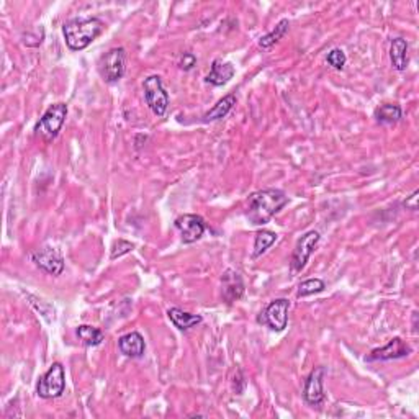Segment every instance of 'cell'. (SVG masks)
I'll return each instance as SVG.
<instances>
[{"mask_svg":"<svg viewBox=\"0 0 419 419\" xmlns=\"http://www.w3.org/2000/svg\"><path fill=\"white\" fill-rule=\"evenodd\" d=\"M288 203V196L280 188H264L254 192L247 200L246 218L255 226H262Z\"/></svg>","mask_w":419,"mask_h":419,"instance_id":"6da1fadb","label":"cell"},{"mask_svg":"<svg viewBox=\"0 0 419 419\" xmlns=\"http://www.w3.org/2000/svg\"><path fill=\"white\" fill-rule=\"evenodd\" d=\"M105 25L100 18H73L64 23L62 35L71 51H82L102 35Z\"/></svg>","mask_w":419,"mask_h":419,"instance_id":"7a4b0ae2","label":"cell"},{"mask_svg":"<svg viewBox=\"0 0 419 419\" xmlns=\"http://www.w3.org/2000/svg\"><path fill=\"white\" fill-rule=\"evenodd\" d=\"M66 116H68V105L66 103H53L51 107L48 108L43 113L40 121L35 125V135L40 136L41 140H45L46 142L53 141L54 138H58L60 135L62 125H64Z\"/></svg>","mask_w":419,"mask_h":419,"instance_id":"3957f363","label":"cell"},{"mask_svg":"<svg viewBox=\"0 0 419 419\" xmlns=\"http://www.w3.org/2000/svg\"><path fill=\"white\" fill-rule=\"evenodd\" d=\"M97 71L105 82L115 84L123 79L127 73V53L123 48H112L100 56Z\"/></svg>","mask_w":419,"mask_h":419,"instance_id":"277c9868","label":"cell"},{"mask_svg":"<svg viewBox=\"0 0 419 419\" xmlns=\"http://www.w3.org/2000/svg\"><path fill=\"white\" fill-rule=\"evenodd\" d=\"M66 388V374L64 367L60 362H54L48 372L38 380L36 393L38 396L43 400H51V398H58L64 393Z\"/></svg>","mask_w":419,"mask_h":419,"instance_id":"5b68a950","label":"cell"},{"mask_svg":"<svg viewBox=\"0 0 419 419\" xmlns=\"http://www.w3.org/2000/svg\"><path fill=\"white\" fill-rule=\"evenodd\" d=\"M142 90H144V100L148 103L149 110L156 116H164L169 107V95L164 89V84L159 75H149L142 82Z\"/></svg>","mask_w":419,"mask_h":419,"instance_id":"8992f818","label":"cell"},{"mask_svg":"<svg viewBox=\"0 0 419 419\" xmlns=\"http://www.w3.org/2000/svg\"><path fill=\"white\" fill-rule=\"evenodd\" d=\"M288 309H290V301L287 299H277L270 301L266 309L261 313V316L257 318V322L266 325L267 328L280 333V331L287 328Z\"/></svg>","mask_w":419,"mask_h":419,"instance_id":"52a82bcc","label":"cell"},{"mask_svg":"<svg viewBox=\"0 0 419 419\" xmlns=\"http://www.w3.org/2000/svg\"><path fill=\"white\" fill-rule=\"evenodd\" d=\"M31 262L35 264L40 270H43L48 275H61L64 272V259H62L61 253L58 249H54L51 246L41 247V249L33 251L30 254Z\"/></svg>","mask_w":419,"mask_h":419,"instance_id":"ba28073f","label":"cell"},{"mask_svg":"<svg viewBox=\"0 0 419 419\" xmlns=\"http://www.w3.org/2000/svg\"><path fill=\"white\" fill-rule=\"evenodd\" d=\"M320 240H321L320 233L308 231V233H305L299 241H296L295 249H293V254H292V261H290V269L293 274H299V272L305 269L308 259L312 257V254L314 253V249H316Z\"/></svg>","mask_w":419,"mask_h":419,"instance_id":"9c48e42d","label":"cell"},{"mask_svg":"<svg viewBox=\"0 0 419 419\" xmlns=\"http://www.w3.org/2000/svg\"><path fill=\"white\" fill-rule=\"evenodd\" d=\"M174 226L179 229L180 236H182V242H186V244H192V242L199 241L203 236L205 229H207L203 218L200 215H192V213L180 215L174 221Z\"/></svg>","mask_w":419,"mask_h":419,"instance_id":"30bf717a","label":"cell"},{"mask_svg":"<svg viewBox=\"0 0 419 419\" xmlns=\"http://www.w3.org/2000/svg\"><path fill=\"white\" fill-rule=\"evenodd\" d=\"M325 375H326V368L320 366L313 368V370L309 372V375L307 377V380H305L303 400L307 401L309 406H320L325 403L326 395H325V388H322Z\"/></svg>","mask_w":419,"mask_h":419,"instance_id":"8fae6325","label":"cell"},{"mask_svg":"<svg viewBox=\"0 0 419 419\" xmlns=\"http://www.w3.org/2000/svg\"><path fill=\"white\" fill-rule=\"evenodd\" d=\"M411 352H413V347L409 344H406L403 339L393 338L387 346L372 351L370 354L366 357V360L367 362H379V360L403 359V357H408Z\"/></svg>","mask_w":419,"mask_h":419,"instance_id":"7c38bea8","label":"cell"},{"mask_svg":"<svg viewBox=\"0 0 419 419\" xmlns=\"http://www.w3.org/2000/svg\"><path fill=\"white\" fill-rule=\"evenodd\" d=\"M244 295V282L236 270L226 269L221 275V299L226 305L236 303Z\"/></svg>","mask_w":419,"mask_h":419,"instance_id":"4fadbf2b","label":"cell"},{"mask_svg":"<svg viewBox=\"0 0 419 419\" xmlns=\"http://www.w3.org/2000/svg\"><path fill=\"white\" fill-rule=\"evenodd\" d=\"M118 347L121 354L127 355V357L140 359L146 351V342L138 331H131L118 339Z\"/></svg>","mask_w":419,"mask_h":419,"instance_id":"5bb4252c","label":"cell"},{"mask_svg":"<svg viewBox=\"0 0 419 419\" xmlns=\"http://www.w3.org/2000/svg\"><path fill=\"white\" fill-rule=\"evenodd\" d=\"M234 73H236V69H234L231 62H223L221 60H215L212 64V69H210V74L207 75L205 81L212 84V86L221 87L231 81L234 77Z\"/></svg>","mask_w":419,"mask_h":419,"instance_id":"9a60e30c","label":"cell"},{"mask_svg":"<svg viewBox=\"0 0 419 419\" xmlns=\"http://www.w3.org/2000/svg\"><path fill=\"white\" fill-rule=\"evenodd\" d=\"M390 60L396 71H405L408 66V41L405 38H395L390 45Z\"/></svg>","mask_w":419,"mask_h":419,"instance_id":"2e32d148","label":"cell"},{"mask_svg":"<svg viewBox=\"0 0 419 419\" xmlns=\"http://www.w3.org/2000/svg\"><path fill=\"white\" fill-rule=\"evenodd\" d=\"M167 316H169L170 322H173L175 328H179L180 331H188L203 321V318L200 316V314L187 313L180 308H170L169 312H167Z\"/></svg>","mask_w":419,"mask_h":419,"instance_id":"e0dca14e","label":"cell"},{"mask_svg":"<svg viewBox=\"0 0 419 419\" xmlns=\"http://www.w3.org/2000/svg\"><path fill=\"white\" fill-rule=\"evenodd\" d=\"M236 105V95L228 94L225 95L223 99L218 100V102L213 105V108L203 115V123H210V121H216L225 118L229 112L233 110V107Z\"/></svg>","mask_w":419,"mask_h":419,"instance_id":"ac0fdd59","label":"cell"},{"mask_svg":"<svg viewBox=\"0 0 419 419\" xmlns=\"http://www.w3.org/2000/svg\"><path fill=\"white\" fill-rule=\"evenodd\" d=\"M403 116V110H401L400 105L396 103H383L380 107L375 108L374 112V118L377 120V123L380 125H393L398 123Z\"/></svg>","mask_w":419,"mask_h":419,"instance_id":"d6986e66","label":"cell"},{"mask_svg":"<svg viewBox=\"0 0 419 419\" xmlns=\"http://www.w3.org/2000/svg\"><path fill=\"white\" fill-rule=\"evenodd\" d=\"M75 334H77L79 341H81L82 344L87 346V347L100 346L105 339V334H103L102 329L94 328V326H89V325L79 326V328L75 329Z\"/></svg>","mask_w":419,"mask_h":419,"instance_id":"ffe728a7","label":"cell"},{"mask_svg":"<svg viewBox=\"0 0 419 419\" xmlns=\"http://www.w3.org/2000/svg\"><path fill=\"white\" fill-rule=\"evenodd\" d=\"M288 28H290V22H288L287 18L280 20V22L275 25V28L270 33H267L266 36H261V40H259V46H261L262 49H269L274 46L275 43H279L282 38L287 35Z\"/></svg>","mask_w":419,"mask_h":419,"instance_id":"44dd1931","label":"cell"},{"mask_svg":"<svg viewBox=\"0 0 419 419\" xmlns=\"http://www.w3.org/2000/svg\"><path fill=\"white\" fill-rule=\"evenodd\" d=\"M277 241V234L269 229H261V231L255 233L254 236V251H253V259L261 257L269 247Z\"/></svg>","mask_w":419,"mask_h":419,"instance_id":"7402d4cb","label":"cell"},{"mask_svg":"<svg viewBox=\"0 0 419 419\" xmlns=\"http://www.w3.org/2000/svg\"><path fill=\"white\" fill-rule=\"evenodd\" d=\"M325 288H326V283L322 282L321 279H307L299 285L296 296H299V299H305V296L321 293Z\"/></svg>","mask_w":419,"mask_h":419,"instance_id":"603a6c76","label":"cell"},{"mask_svg":"<svg viewBox=\"0 0 419 419\" xmlns=\"http://www.w3.org/2000/svg\"><path fill=\"white\" fill-rule=\"evenodd\" d=\"M326 61H328V64L333 69L342 71V69H344V66H346L347 58H346V54H344V51H342L341 48H334V49H331V51L328 53V56H326Z\"/></svg>","mask_w":419,"mask_h":419,"instance_id":"cb8c5ba5","label":"cell"},{"mask_svg":"<svg viewBox=\"0 0 419 419\" xmlns=\"http://www.w3.org/2000/svg\"><path fill=\"white\" fill-rule=\"evenodd\" d=\"M133 249H135V244H133V242L125 241V240H118V241H115V242H113V246H112V254H110V259H112V261H115V259L121 257V255H125V254L131 253Z\"/></svg>","mask_w":419,"mask_h":419,"instance_id":"d4e9b609","label":"cell"},{"mask_svg":"<svg viewBox=\"0 0 419 419\" xmlns=\"http://www.w3.org/2000/svg\"><path fill=\"white\" fill-rule=\"evenodd\" d=\"M196 64V58L192 53H183L179 60V68L183 71H190Z\"/></svg>","mask_w":419,"mask_h":419,"instance_id":"484cf974","label":"cell"},{"mask_svg":"<svg viewBox=\"0 0 419 419\" xmlns=\"http://www.w3.org/2000/svg\"><path fill=\"white\" fill-rule=\"evenodd\" d=\"M418 195H419V192L416 190L411 196H408V199H406L403 202L405 207L408 210H413V212H416V210H418Z\"/></svg>","mask_w":419,"mask_h":419,"instance_id":"4316f807","label":"cell"}]
</instances>
